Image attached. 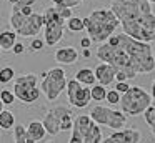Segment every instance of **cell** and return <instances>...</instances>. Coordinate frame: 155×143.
Listing matches in <instances>:
<instances>
[{"label":"cell","instance_id":"cell-1","mask_svg":"<svg viewBox=\"0 0 155 143\" xmlns=\"http://www.w3.org/2000/svg\"><path fill=\"white\" fill-rule=\"evenodd\" d=\"M97 57L102 62L124 72L128 80L135 78L138 73H150L155 70V57L148 42H140L127 33H112L97 48Z\"/></svg>","mask_w":155,"mask_h":143},{"label":"cell","instance_id":"cell-2","mask_svg":"<svg viewBox=\"0 0 155 143\" xmlns=\"http://www.w3.org/2000/svg\"><path fill=\"white\" fill-rule=\"evenodd\" d=\"M110 10L118 18L124 33L140 42H155V15L148 0H112Z\"/></svg>","mask_w":155,"mask_h":143},{"label":"cell","instance_id":"cell-3","mask_svg":"<svg viewBox=\"0 0 155 143\" xmlns=\"http://www.w3.org/2000/svg\"><path fill=\"white\" fill-rule=\"evenodd\" d=\"M84 25L92 42L102 43L115 32V28L120 25V22L110 8H100L94 10L88 17H85Z\"/></svg>","mask_w":155,"mask_h":143},{"label":"cell","instance_id":"cell-4","mask_svg":"<svg viewBox=\"0 0 155 143\" xmlns=\"http://www.w3.org/2000/svg\"><path fill=\"white\" fill-rule=\"evenodd\" d=\"M102 130L88 115H78L72 125L70 143H100Z\"/></svg>","mask_w":155,"mask_h":143},{"label":"cell","instance_id":"cell-5","mask_svg":"<svg viewBox=\"0 0 155 143\" xmlns=\"http://www.w3.org/2000/svg\"><path fill=\"white\" fill-rule=\"evenodd\" d=\"M152 103V95L148 92H145L142 86H128L127 92H124L120 95V105L122 112L125 115L137 116L142 115L143 110Z\"/></svg>","mask_w":155,"mask_h":143},{"label":"cell","instance_id":"cell-6","mask_svg":"<svg viewBox=\"0 0 155 143\" xmlns=\"http://www.w3.org/2000/svg\"><path fill=\"white\" fill-rule=\"evenodd\" d=\"M44 42L47 43L48 47L57 45L58 42L64 37V28H65V20L58 15L57 8L54 7H48L44 13Z\"/></svg>","mask_w":155,"mask_h":143},{"label":"cell","instance_id":"cell-7","mask_svg":"<svg viewBox=\"0 0 155 143\" xmlns=\"http://www.w3.org/2000/svg\"><path fill=\"white\" fill-rule=\"evenodd\" d=\"M65 85H67V76H65L64 68L54 67L48 72H45L42 76L40 92L47 96L48 102H54L62 95V92L65 90Z\"/></svg>","mask_w":155,"mask_h":143},{"label":"cell","instance_id":"cell-8","mask_svg":"<svg viewBox=\"0 0 155 143\" xmlns=\"http://www.w3.org/2000/svg\"><path fill=\"white\" fill-rule=\"evenodd\" d=\"M88 116L97 125H105L112 130H120L124 126H127V115L124 112H117V110H112L104 105L94 106Z\"/></svg>","mask_w":155,"mask_h":143},{"label":"cell","instance_id":"cell-9","mask_svg":"<svg viewBox=\"0 0 155 143\" xmlns=\"http://www.w3.org/2000/svg\"><path fill=\"white\" fill-rule=\"evenodd\" d=\"M37 75L35 73H27L15 80L14 83V95L24 103H34L40 98V88L37 85Z\"/></svg>","mask_w":155,"mask_h":143},{"label":"cell","instance_id":"cell-10","mask_svg":"<svg viewBox=\"0 0 155 143\" xmlns=\"http://www.w3.org/2000/svg\"><path fill=\"white\" fill-rule=\"evenodd\" d=\"M67 96H68V103L75 108H85L88 103L92 102V95H90V86L88 85H82L78 80H67Z\"/></svg>","mask_w":155,"mask_h":143},{"label":"cell","instance_id":"cell-11","mask_svg":"<svg viewBox=\"0 0 155 143\" xmlns=\"http://www.w3.org/2000/svg\"><path fill=\"white\" fill-rule=\"evenodd\" d=\"M42 28H44V17H42V13L32 12L25 18V22L22 23L20 28L15 30V33L20 37H35L37 33H40Z\"/></svg>","mask_w":155,"mask_h":143},{"label":"cell","instance_id":"cell-12","mask_svg":"<svg viewBox=\"0 0 155 143\" xmlns=\"http://www.w3.org/2000/svg\"><path fill=\"white\" fill-rule=\"evenodd\" d=\"M102 141L104 143H138L142 141V135L135 128H120L118 132L112 133L110 136H107Z\"/></svg>","mask_w":155,"mask_h":143},{"label":"cell","instance_id":"cell-13","mask_svg":"<svg viewBox=\"0 0 155 143\" xmlns=\"http://www.w3.org/2000/svg\"><path fill=\"white\" fill-rule=\"evenodd\" d=\"M94 73H95L97 82L104 86H108L115 82V67L110 65V63H107V62H102L100 65L95 67Z\"/></svg>","mask_w":155,"mask_h":143},{"label":"cell","instance_id":"cell-14","mask_svg":"<svg viewBox=\"0 0 155 143\" xmlns=\"http://www.w3.org/2000/svg\"><path fill=\"white\" fill-rule=\"evenodd\" d=\"M42 123H44V128L48 135L55 136V135L60 133V120H58V115H57V112H55V108H50L45 113Z\"/></svg>","mask_w":155,"mask_h":143},{"label":"cell","instance_id":"cell-15","mask_svg":"<svg viewBox=\"0 0 155 143\" xmlns=\"http://www.w3.org/2000/svg\"><path fill=\"white\" fill-rule=\"evenodd\" d=\"M78 58V53L74 47H62V48H57L55 52V60L62 65H72L75 63Z\"/></svg>","mask_w":155,"mask_h":143},{"label":"cell","instance_id":"cell-16","mask_svg":"<svg viewBox=\"0 0 155 143\" xmlns=\"http://www.w3.org/2000/svg\"><path fill=\"white\" fill-rule=\"evenodd\" d=\"M54 108L58 115V120H60V132H68V130H72V125H74L72 110L68 108V106H64V105L54 106Z\"/></svg>","mask_w":155,"mask_h":143},{"label":"cell","instance_id":"cell-17","mask_svg":"<svg viewBox=\"0 0 155 143\" xmlns=\"http://www.w3.org/2000/svg\"><path fill=\"white\" fill-rule=\"evenodd\" d=\"M27 135H28V143H35V141H42L44 136L47 135L44 128V123L38 120H32L27 126Z\"/></svg>","mask_w":155,"mask_h":143},{"label":"cell","instance_id":"cell-18","mask_svg":"<svg viewBox=\"0 0 155 143\" xmlns=\"http://www.w3.org/2000/svg\"><path fill=\"white\" fill-rule=\"evenodd\" d=\"M17 42V33L14 30H4L0 32V48L7 52V50H12V47Z\"/></svg>","mask_w":155,"mask_h":143},{"label":"cell","instance_id":"cell-19","mask_svg":"<svg viewBox=\"0 0 155 143\" xmlns=\"http://www.w3.org/2000/svg\"><path fill=\"white\" fill-rule=\"evenodd\" d=\"M75 80H78L82 85H88V86H92L94 83H97L95 73H94V70H90V68H80L77 73H75Z\"/></svg>","mask_w":155,"mask_h":143},{"label":"cell","instance_id":"cell-20","mask_svg":"<svg viewBox=\"0 0 155 143\" xmlns=\"http://www.w3.org/2000/svg\"><path fill=\"white\" fill-rule=\"evenodd\" d=\"M15 125V116L10 110H2L0 112V128L2 130H10Z\"/></svg>","mask_w":155,"mask_h":143},{"label":"cell","instance_id":"cell-21","mask_svg":"<svg viewBox=\"0 0 155 143\" xmlns=\"http://www.w3.org/2000/svg\"><path fill=\"white\" fill-rule=\"evenodd\" d=\"M65 25H67V28L70 30V32H82V30H85L84 18H80V17H74V15H72L70 18L65 20Z\"/></svg>","mask_w":155,"mask_h":143},{"label":"cell","instance_id":"cell-22","mask_svg":"<svg viewBox=\"0 0 155 143\" xmlns=\"http://www.w3.org/2000/svg\"><path fill=\"white\" fill-rule=\"evenodd\" d=\"M14 140L17 143H28V135H27V126L22 123L14 125Z\"/></svg>","mask_w":155,"mask_h":143},{"label":"cell","instance_id":"cell-23","mask_svg":"<svg viewBox=\"0 0 155 143\" xmlns=\"http://www.w3.org/2000/svg\"><path fill=\"white\" fill-rule=\"evenodd\" d=\"M143 116H145V122H147V125L150 126L152 135L155 136V106L152 105V103L143 110Z\"/></svg>","mask_w":155,"mask_h":143},{"label":"cell","instance_id":"cell-24","mask_svg":"<svg viewBox=\"0 0 155 143\" xmlns=\"http://www.w3.org/2000/svg\"><path fill=\"white\" fill-rule=\"evenodd\" d=\"M90 95H92V100H95V102H102V100H105L107 90H105V86L100 85V83H94V85L90 86Z\"/></svg>","mask_w":155,"mask_h":143},{"label":"cell","instance_id":"cell-25","mask_svg":"<svg viewBox=\"0 0 155 143\" xmlns=\"http://www.w3.org/2000/svg\"><path fill=\"white\" fill-rule=\"evenodd\" d=\"M15 76V72L12 67H4L0 70V83H8L10 80H14Z\"/></svg>","mask_w":155,"mask_h":143},{"label":"cell","instance_id":"cell-26","mask_svg":"<svg viewBox=\"0 0 155 143\" xmlns=\"http://www.w3.org/2000/svg\"><path fill=\"white\" fill-rule=\"evenodd\" d=\"M0 100L4 102V105H12V103L15 102V95H14V92L2 90V92H0Z\"/></svg>","mask_w":155,"mask_h":143},{"label":"cell","instance_id":"cell-27","mask_svg":"<svg viewBox=\"0 0 155 143\" xmlns=\"http://www.w3.org/2000/svg\"><path fill=\"white\" fill-rule=\"evenodd\" d=\"M105 100H107L110 105H117V103L120 102V93H118L117 90H110V92H107V95H105Z\"/></svg>","mask_w":155,"mask_h":143},{"label":"cell","instance_id":"cell-28","mask_svg":"<svg viewBox=\"0 0 155 143\" xmlns=\"http://www.w3.org/2000/svg\"><path fill=\"white\" fill-rule=\"evenodd\" d=\"M54 2V5H64V7H70V8H74V7H78L84 0H52Z\"/></svg>","mask_w":155,"mask_h":143},{"label":"cell","instance_id":"cell-29","mask_svg":"<svg viewBox=\"0 0 155 143\" xmlns=\"http://www.w3.org/2000/svg\"><path fill=\"white\" fill-rule=\"evenodd\" d=\"M55 8H57V12H58V15L62 17L64 20H67V18H70L74 13H72V8L70 7H64V5H55Z\"/></svg>","mask_w":155,"mask_h":143},{"label":"cell","instance_id":"cell-30","mask_svg":"<svg viewBox=\"0 0 155 143\" xmlns=\"http://www.w3.org/2000/svg\"><path fill=\"white\" fill-rule=\"evenodd\" d=\"M44 45H45L44 40L34 38V40H32V43H30V50H32V52H40V50L44 48Z\"/></svg>","mask_w":155,"mask_h":143},{"label":"cell","instance_id":"cell-31","mask_svg":"<svg viewBox=\"0 0 155 143\" xmlns=\"http://www.w3.org/2000/svg\"><path fill=\"white\" fill-rule=\"evenodd\" d=\"M128 83H127V80H124V82H117L115 83V90H117L118 93H124V92H127L128 90Z\"/></svg>","mask_w":155,"mask_h":143},{"label":"cell","instance_id":"cell-32","mask_svg":"<svg viewBox=\"0 0 155 143\" xmlns=\"http://www.w3.org/2000/svg\"><path fill=\"white\" fill-rule=\"evenodd\" d=\"M12 52H14L15 55H20V53L25 52V45L22 42H15V45L12 47Z\"/></svg>","mask_w":155,"mask_h":143},{"label":"cell","instance_id":"cell-33","mask_svg":"<svg viewBox=\"0 0 155 143\" xmlns=\"http://www.w3.org/2000/svg\"><path fill=\"white\" fill-rule=\"evenodd\" d=\"M80 45L84 47V48H88V47L92 45V40H90V37H84V38L80 40Z\"/></svg>","mask_w":155,"mask_h":143},{"label":"cell","instance_id":"cell-34","mask_svg":"<svg viewBox=\"0 0 155 143\" xmlns=\"http://www.w3.org/2000/svg\"><path fill=\"white\" fill-rule=\"evenodd\" d=\"M152 100H155V78H153V82H152Z\"/></svg>","mask_w":155,"mask_h":143},{"label":"cell","instance_id":"cell-35","mask_svg":"<svg viewBox=\"0 0 155 143\" xmlns=\"http://www.w3.org/2000/svg\"><path fill=\"white\" fill-rule=\"evenodd\" d=\"M84 57H85V58L90 57V50H88V48H84Z\"/></svg>","mask_w":155,"mask_h":143},{"label":"cell","instance_id":"cell-36","mask_svg":"<svg viewBox=\"0 0 155 143\" xmlns=\"http://www.w3.org/2000/svg\"><path fill=\"white\" fill-rule=\"evenodd\" d=\"M2 110H4V102L0 100V112H2Z\"/></svg>","mask_w":155,"mask_h":143},{"label":"cell","instance_id":"cell-37","mask_svg":"<svg viewBox=\"0 0 155 143\" xmlns=\"http://www.w3.org/2000/svg\"><path fill=\"white\" fill-rule=\"evenodd\" d=\"M8 2H10V3H12V5H14V3H17V2H18V0H8Z\"/></svg>","mask_w":155,"mask_h":143},{"label":"cell","instance_id":"cell-38","mask_svg":"<svg viewBox=\"0 0 155 143\" xmlns=\"http://www.w3.org/2000/svg\"><path fill=\"white\" fill-rule=\"evenodd\" d=\"M148 2H150V3H152V5H153V3H155V0H148Z\"/></svg>","mask_w":155,"mask_h":143},{"label":"cell","instance_id":"cell-39","mask_svg":"<svg viewBox=\"0 0 155 143\" xmlns=\"http://www.w3.org/2000/svg\"><path fill=\"white\" fill-rule=\"evenodd\" d=\"M0 53H2V48H0Z\"/></svg>","mask_w":155,"mask_h":143},{"label":"cell","instance_id":"cell-40","mask_svg":"<svg viewBox=\"0 0 155 143\" xmlns=\"http://www.w3.org/2000/svg\"><path fill=\"white\" fill-rule=\"evenodd\" d=\"M153 57H155V53H153Z\"/></svg>","mask_w":155,"mask_h":143}]
</instances>
